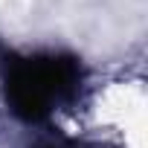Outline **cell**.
Listing matches in <instances>:
<instances>
[{"instance_id": "2", "label": "cell", "mask_w": 148, "mask_h": 148, "mask_svg": "<svg viewBox=\"0 0 148 148\" xmlns=\"http://www.w3.org/2000/svg\"><path fill=\"white\" fill-rule=\"evenodd\" d=\"M44 148H76V145H67V142H55V145H44Z\"/></svg>"}, {"instance_id": "1", "label": "cell", "mask_w": 148, "mask_h": 148, "mask_svg": "<svg viewBox=\"0 0 148 148\" xmlns=\"http://www.w3.org/2000/svg\"><path fill=\"white\" fill-rule=\"evenodd\" d=\"M0 79L9 110L23 122H44L55 108L82 96L84 67L70 52L18 55L0 47Z\"/></svg>"}]
</instances>
